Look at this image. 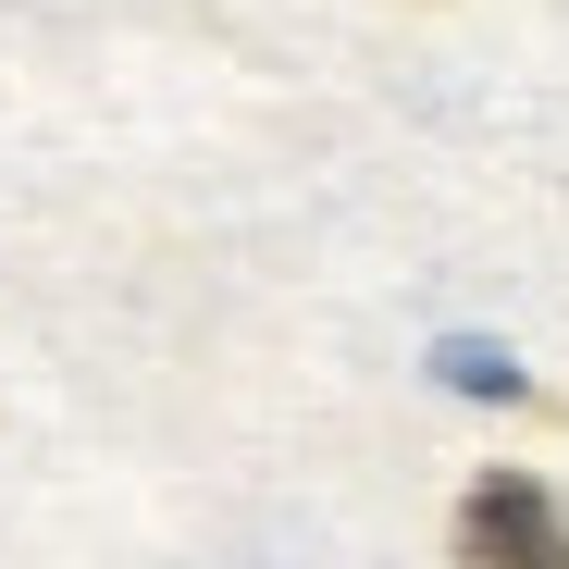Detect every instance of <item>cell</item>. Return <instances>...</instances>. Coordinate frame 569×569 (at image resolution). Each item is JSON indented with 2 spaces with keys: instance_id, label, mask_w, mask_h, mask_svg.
Listing matches in <instances>:
<instances>
[{
  "instance_id": "obj_2",
  "label": "cell",
  "mask_w": 569,
  "mask_h": 569,
  "mask_svg": "<svg viewBox=\"0 0 569 569\" xmlns=\"http://www.w3.org/2000/svg\"><path fill=\"white\" fill-rule=\"evenodd\" d=\"M433 371H446L458 397H496V409H508V397H532V385H520V359H508V347H483V335H446V347H433Z\"/></svg>"
},
{
  "instance_id": "obj_1",
  "label": "cell",
  "mask_w": 569,
  "mask_h": 569,
  "mask_svg": "<svg viewBox=\"0 0 569 569\" xmlns=\"http://www.w3.org/2000/svg\"><path fill=\"white\" fill-rule=\"evenodd\" d=\"M470 569H569V508L532 483V470H483L458 496V532H446Z\"/></svg>"
}]
</instances>
